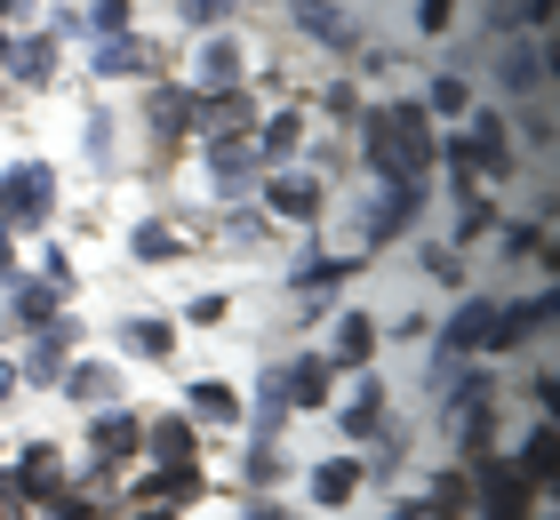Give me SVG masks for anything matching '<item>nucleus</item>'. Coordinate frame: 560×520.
<instances>
[{"label":"nucleus","instance_id":"nucleus-1","mask_svg":"<svg viewBox=\"0 0 560 520\" xmlns=\"http://www.w3.org/2000/svg\"><path fill=\"white\" fill-rule=\"evenodd\" d=\"M296 24L313 41H337V48H352V24L337 16V0H296Z\"/></svg>","mask_w":560,"mask_h":520},{"label":"nucleus","instance_id":"nucleus-2","mask_svg":"<svg viewBox=\"0 0 560 520\" xmlns=\"http://www.w3.org/2000/svg\"><path fill=\"white\" fill-rule=\"evenodd\" d=\"M409 217H417V185H400V193H393V200L369 217V241H393V232L409 224Z\"/></svg>","mask_w":560,"mask_h":520},{"label":"nucleus","instance_id":"nucleus-3","mask_svg":"<svg viewBox=\"0 0 560 520\" xmlns=\"http://www.w3.org/2000/svg\"><path fill=\"white\" fill-rule=\"evenodd\" d=\"M504 81H513V89H545V57H537V48H521V57L504 65Z\"/></svg>","mask_w":560,"mask_h":520},{"label":"nucleus","instance_id":"nucleus-4","mask_svg":"<svg viewBox=\"0 0 560 520\" xmlns=\"http://www.w3.org/2000/svg\"><path fill=\"white\" fill-rule=\"evenodd\" d=\"M272 208H280V217H313L320 193H313V185H280V193H272Z\"/></svg>","mask_w":560,"mask_h":520},{"label":"nucleus","instance_id":"nucleus-5","mask_svg":"<svg viewBox=\"0 0 560 520\" xmlns=\"http://www.w3.org/2000/svg\"><path fill=\"white\" fill-rule=\"evenodd\" d=\"M289 393H296V401H320V393H328V369H320V360H304V369H289Z\"/></svg>","mask_w":560,"mask_h":520},{"label":"nucleus","instance_id":"nucleus-6","mask_svg":"<svg viewBox=\"0 0 560 520\" xmlns=\"http://www.w3.org/2000/svg\"><path fill=\"white\" fill-rule=\"evenodd\" d=\"M152 449H161L168 464H192V432L185 425H161V432H152Z\"/></svg>","mask_w":560,"mask_h":520},{"label":"nucleus","instance_id":"nucleus-7","mask_svg":"<svg viewBox=\"0 0 560 520\" xmlns=\"http://www.w3.org/2000/svg\"><path fill=\"white\" fill-rule=\"evenodd\" d=\"M192 408L200 416H233V393H224V384H192Z\"/></svg>","mask_w":560,"mask_h":520},{"label":"nucleus","instance_id":"nucleus-8","mask_svg":"<svg viewBox=\"0 0 560 520\" xmlns=\"http://www.w3.org/2000/svg\"><path fill=\"white\" fill-rule=\"evenodd\" d=\"M96 440H105V449H137V425H129V416H105V425H96Z\"/></svg>","mask_w":560,"mask_h":520},{"label":"nucleus","instance_id":"nucleus-9","mask_svg":"<svg viewBox=\"0 0 560 520\" xmlns=\"http://www.w3.org/2000/svg\"><path fill=\"white\" fill-rule=\"evenodd\" d=\"M313 488H320V497H328V505H337V497H352V464H328V473H320Z\"/></svg>","mask_w":560,"mask_h":520},{"label":"nucleus","instance_id":"nucleus-10","mask_svg":"<svg viewBox=\"0 0 560 520\" xmlns=\"http://www.w3.org/2000/svg\"><path fill=\"white\" fill-rule=\"evenodd\" d=\"M168 249H176L168 224H144V232H137V256H168Z\"/></svg>","mask_w":560,"mask_h":520},{"label":"nucleus","instance_id":"nucleus-11","mask_svg":"<svg viewBox=\"0 0 560 520\" xmlns=\"http://www.w3.org/2000/svg\"><path fill=\"white\" fill-rule=\"evenodd\" d=\"M448 16H456V0H417V24H424V33H441Z\"/></svg>","mask_w":560,"mask_h":520},{"label":"nucleus","instance_id":"nucleus-12","mask_svg":"<svg viewBox=\"0 0 560 520\" xmlns=\"http://www.w3.org/2000/svg\"><path fill=\"white\" fill-rule=\"evenodd\" d=\"M289 145H296V113H280V120H272V137H265V152L280 161V152H289Z\"/></svg>","mask_w":560,"mask_h":520},{"label":"nucleus","instance_id":"nucleus-13","mask_svg":"<svg viewBox=\"0 0 560 520\" xmlns=\"http://www.w3.org/2000/svg\"><path fill=\"white\" fill-rule=\"evenodd\" d=\"M129 345H137V353H168V336H161V321H137Z\"/></svg>","mask_w":560,"mask_h":520},{"label":"nucleus","instance_id":"nucleus-14","mask_svg":"<svg viewBox=\"0 0 560 520\" xmlns=\"http://www.w3.org/2000/svg\"><path fill=\"white\" fill-rule=\"evenodd\" d=\"M528 473H537V481L552 473V432H537V440H528Z\"/></svg>","mask_w":560,"mask_h":520},{"label":"nucleus","instance_id":"nucleus-15","mask_svg":"<svg viewBox=\"0 0 560 520\" xmlns=\"http://www.w3.org/2000/svg\"><path fill=\"white\" fill-rule=\"evenodd\" d=\"M337 353H345V360H361V353H369V321H345V345H337Z\"/></svg>","mask_w":560,"mask_h":520},{"label":"nucleus","instance_id":"nucleus-16","mask_svg":"<svg viewBox=\"0 0 560 520\" xmlns=\"http://www.w3.org/2000/svg\"><path fill=\"white\" fill-rule=\"evenodd\" d=\"M96 24H129V0H96Z\"/></svg>","mask_w":560,"mask_h":520},{"label":"nucleus","instance_id":"nucleus-17","mask_svg":"<svg viewBox=\"0 0 560 520\" xmlns=\"http://www.w3.org/2000/svg\"><path fill=\"white\" fill-rule=\"evenodd\" d=\"M152 520H168V512H152Z\"/></svg>","mask_w":560,"mask_h":520}]
</instances>
